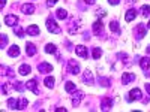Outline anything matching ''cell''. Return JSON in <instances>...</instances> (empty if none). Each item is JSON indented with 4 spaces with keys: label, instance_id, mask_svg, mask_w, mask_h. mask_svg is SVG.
<instances>
[{
    "label": "cell",
    "instance_id": "60d3db41",
    "mask_svg": "<svg viewBox=\"0 0 150 112\" xmlns=\"http://www.w3.org/2000/svg\"><path fill=\"white\" fill-rule=\"evenodd\" d=\"M0 5H2V8L6 5V0H0Z\"/></svg>",
    "mask_w": 150,
    "mask_h": 112
},
{
    "label": "cell",
    "instance_id": "e575fe53",
    "mask_svg": "<svg viewBox=\"0 0 150 112\" xmlns=\"http://www.w3.org/2000/svg\"><path fill=\"white\" fill-rule=\"evenodd\" d=\"M96 15H98V18H99V20H101L102 17H105V15H107V12H104L102 9H99V10H98V14H96Z\"/></svg>",
    "mask_w": 150,
    "mask_h": 112
},
{
    "label": "cell",
    "instance_id": "30bf717a",
    "mask_svg": "<svg viewBox=\"0 0 150 112\" xmlns=\"http://www.w3.org/2000/svg\"><path fill=\"white\" fill-rule=\"evenodd\" d=\"M26 87H27V90L33 91L35 94H39V90H38V84H36V79H30L26 82Z\"/></svg>",
    "mask_w": 150,
    "mask_h": 112
},
{
    "label": "cell",
    "instance_id": "9a60e30c",
    "mask_svg": "<svg viewBox=\"0 0 150 112\" xmlns=\"http://www.w3.org/2000/svg\"><path fill=\"white\" fill-rule=\"evenodd\" d=\"M137 14H138V12H137L135 9H129L126 14H125V20H126L128 22H131V21H134L137 18Z\"/></svg>",
    "mask_w": 150,
    "mask_h": 112
},
{
    "label": "cell",
    "instance_id": "f1b7e54d",
    "mask_svg": "<svg viewBox=\"0 0 150 112\" xmlns=\"http://www.w3.org/2000/svg\"><path fill=\"white\" fill-rule=\"evenodd\" d=\"M65 88H66V91H68V93H74L75 90H77V88H75V84H74V82H71V81H68V82H66Z\"/></svg>",
    "mask_w": 150,
    "mask_h": 112
},
{
    "label": "cell",
    "instance_id": "f546056e",
    "mask_svg": "<svg viewBox=\"0 0 150 112\" xmlns=\"http://www.w3.org/2000/svg\"><path fill=\"white\" fill-rule=\"evenodd\" d=\"M14 33H15L18 37H24V30H23V27H20V26H15V27H14Z\"/></svg>",
    "mask_w": 150,
    "mask_h": 112
},
{
    "label": "cell",
    "instance_id": "44dd1931",
    "mask_svg": "<svg viewBox=\"0 0 150 112\" xmlns=\"http://www.w3.org/2000/svg\"><path fill=\"white\" fill-rule=\"evenodd\" d=\"M44 51H45L47 54H56L57 48H56V45H54V43H48V45H45Z\"/></svg>",
    "mask_w": 150,
    "mask_h": 112
},
{
    "label": "cell",
    "instance_id": "6da1fadb",
    "mask_svg": "<svg viewBox=\"0 0 150 112\" xmlns=\"http://www.w3.org/2000/svg\"><path fill=\"white\" fill-rule=\"evenodd\" d=\"M141 90L140 88H134V90H131L129 91V94L126 96V102H135V100H141Z\"/></svg>",
    "mask_w": 150,
    "mask_h": 112
},
{
    "label": "cell",
    "instance_id": "74e56055",
    "mask_svg": "<svg viewBox=\"0 0 150 112\" xmlns=\"http://www.w3.org/2000/svg\"><path fill=\"white\" fill-rule=\"evenodd\" d=\"M56 111H59V112H68L66 108H56Z\"/></svg>",
    "mask_w": 150,
    "mask_h": 112
},
{
    "label": "cell",
    "instance_id": "7c38bea8",
    "mask_svg": "<svg viewBox=\"0 0 150 112\" xmlns=\"http://www.w3.org/2000/svg\"><path fill=\"white\" fill-rule=\"evenodd\" d=\"M38 70H39L41 73H50V72H53V66L50 63H41L39 66H38Z\"/></svg>",
    "mask_w": 150,
    "mask_h": 112
},
{
    "label": "cell",
    "instance_id": "83f0119b",
    "mask_svg": "<svg viewBox=\"0 0 150 112\" xmlns=\"http://www.w3.org/2000/svg\"><path fill=\"white\" fill-rule=\"evenodd\" d=\"M57 18L59 20H66V17H68V12L65 10V9H57Z\"/></svg>",
    "mask_w": 150,
    "mask_h": 112
},
{
    "label": "cell",
    "instance_id": "4fadbf2b",
    "mask_svg": "<svg viewBox=\"0 0 150 112\" xmlns=\"http://www.w3.org/2000/svg\"><path fill=\"white\" fill-rule=\"evenodd\" d=\"M83 81H84L87 85H92V84H93V75H92V72H90V70H84Z\"/></svg>",
    "mask_w": 150,
    "mask_h": 112
},
{
    "label": "cell",
    "instance_id": "4316f807",
    "mask_svg": "<svg viewBox=\"0 0 150 112\" xmlns=\"http://www.w3.org/2000/svg\"><path fill=\"white\" fill-rule=\"evenodd\" d=\"M54 82H56V79H54L53 76H48V78H45V81H44V84L48 87V88H53V87H54Z\"/></svg>",
    "mask_w": 150,
    "mask_h": 112
},
{
    "label": "cell",
    "instance_id": "4dcf8cb0",
    "mask_svg": "<svg viewBox=\"0 0 150 112\" xmlns=\"http://www.w3.org/2000/svg\"><path fill=\"white\" fill-rule=\"evenodd\" d=\"M14 88H15L17 91L23 93V91H24V88H27V87H24V85H23V82H15V84H14Z\"/></svg>",
    "mask_w": 150,
    "mask_h": 112
},
{
    "label": "cell",
    "instance_id": "ffe728a7",
    "mask_svg": "<svg viewBox=\"0 0 150 112\" xmlns=\"http://www.w3.org/2000/svg\"><path fill=\"white\" fill-rule=\"evenodd\" d=\"M30 72H32V69H30L29 64H21L20 69H18V73H20V75H29Z\"/></svg>",
    "mask_w": 150,
    "mask_h": 112
},
{
    "label": "cell",
    "instance_id": "5b68a950",
    "mask_svg": "<svg viewBox=\"0 0 150 112\" xmlns=\"http://www.w3.org/2000/svg\"><path fill=\"white\" fill-rule=\"evenodd\" d=\"M112 103H114V100H112L111 97H105L101 100V109L102 111H110L112 108Z\"/></svg>",
    "mask_w": 150,
    "mask_h": 112
},
{
    "label": "cell",
    "instance_id": "cb8c5ba5",
    "mask_svg": "<svg viewBox=\"0 0 150 112\" xmlns=\"http://www.w3.org/2000/svg\"><path fill=\"white\" fill-rule=\"evenodd\" d=\"M110 29H111V32H114V33H120L119 21H111V22H110Z\"/></svg>",
    "mask_w": 150,
    "mask_h": 112
},
{
    "label": "cell",
    "instance_id": "d4e9b609",
    "mask_svg": "<svg viewBox=\"0 0 150 112\" xmlns=\"http://www.w3.org/2000/svg\"><path fill=\"white\" fill-rule=\"evenodd\" d=\"M8 106L11 108V109H18V99H9L8 100Z\"/></svg>",
    "mask_w": 150,
    "mask_h": 112
},
{
    "label": "cell",
    "instance_id": "8fae6325",
    "mask_svg": "<svg viewBox=\"0 0 150 112\" xmlns=\"http://www.w3.org/2000/svg\"><path fill=\"white\" fill-rule=\"evenodd\" d=\"M21 12H24L26 15L33 14V12H35V5H33V3H24V5L21 6Z\"/></svg>",
    "mask_w": 150,
    "mask_h": 112
},
{
    "label": "cell",
    "instance_id": "52a82bcc",
    "mask_svg": "<svg viewBox=\"0 0 150 112\" xmlns=\"http://www.w3.org/2000/svg\"><path fill=\"white\" fill-rule=\"evenodd\" d=\"M75 52H77L78 57H81V58H84V60L89 57V54H87V48H86L84 45H77V46H75Z\"/></svg>",
    "mask_w": 150,
    "mask_h": 112
},
{
    "label": "cell",
    "instance_id": "7402d4cb",
    "mask_svg": "<svg viewBox=\"0 0 150 112\" xmlns=\"http://www.w3.org/2000/svg\"><path fill=\"white\" fill-rule=\"evenodd\" d=\"M101 55H102V49L101 48H93L92 49V57L95 58V60H99V58H101Z\"/></svg>",
    "mask_w": 150,
    "mask_h": 112
},
{
    "label": "cell",
    "instance_id": "277c9868",
    "mask_svg": "<svg viewBox=\"0 0 150 112\" xmlns=\"http://www.w3.org/2000/svg\"><path fill=\"white\" fill-rule=\"evenodd\" d=\"M5 22H6V26H9V27H15L17 24H18V17L9 14V15L5 17Z\"/></svg>",
    "mask_w": 150,
    "mask_h": 112
},
{
    "label": "cell",
    "instance_id": "1f68e13d",
    "mask_svg": "<svg viewBox=\"0 0 150 112\" xmlns=\"http://www.w3.org/2000/svg\"><path fill=\"white\" fill-rule=\"evenodd\" d=\"M99 84H101L102 87H110V78L101 76V78H99Z\"/></svg>",
    "mask_w": 150,
    "mask_h": 112
},
{
    "label": "cell",
    "instance_id": "e0dca14e",
    "mask_svg": "<svg viewBox=\"0 0 150 112\" xmlns=\"http://www.w3.org/2000/svg\"><path fill=\"white\" fill-rule=\"evenodd\" d=\"M8 54H9V57H18V55H20V46H18V45H12V46L9 48Z\"/></svg>",
    "mask_w": 150,
    "mask_h": 112
},
{
    "label": "cell",
    "instance_id": "9c48e42d",
    "mask_svg": "<svg viewBox=\"0 0 150 112\" xmlns=\"http://www.w3.org/2000/svg\"><path fill=\"white\" fill-rule=\"evenodd\" d=\"M146 32H147V29L143 26V24L137 26V29H135V36H137V39H143V37L146 36Z\"/></svg>",
    "mask_w": 150,
    "mask_h": 112
},
{
    "label": "cell",
    "instance_id": "8992f818",
    "mask_svg": "<svg viewBox=\"0 0 150 112\" xmlns=\"http://www.w3.org/2000/svg\"><path fill=\"white\" fill-rule=\"evenodd\" d=\"M102 30H104V24H102L101 20L98 18V21L93 22V33L96 36H102Z\"/></svg>",
    "mask_w": 150,
    "mask_h": 112
},
{
    "label": "cell",
    "instance_id": "ac0fdd59",
    "mask_svg": "<svg viewBox=\"0 0 150 112\" xmlns=\"http://www.w3.org/2000/svg\"><path fill=\"white\" fill-rule=\"evenodd\" d=\"M26 52H27V55H29V57H33V55L36 54V48H35V45H33V43H30V42H27V43H26Z\"/></svg>",
    "mask_w": 150,
    "mask_h": 112
},
{
    "label": "cell",
    "instance_id": "5bb4252c",
    "mask_svg": "<svg viewBox=\"0 0 150 112\" xmlns=\"http://www.w3.org/2000/svg\"><path fill=\"white\" fill-rule=\"evenodd\" d=\"M135 79V75L134 73H128V72H125L123 73V76H122V84H129V82H132Z\"/></svg>",
    "mask_w": 150,
    "mask_h": 112
},
{
    "label": "cell",
    "instance_id": "7a4b0ae2",
    "mask_svg": "<svg viewBox=\"0 0 150 112\" xmlns=\"http://www.w3.org/2000/svg\"><path fill=\"white\" fill-rule=\"evenodd\" d=\"M47 29H48V32H51V33H54V34H59L62 30H60V27L57 26V22L53 20V18H48L47 20Z\"/></svg>",
    "mask_w": 150,
    "mask_h": 112
},
{
    "label": "cell",
    "instance_id": "d590c367",
    "mask_svg": "<svg viewBox=\"0 0 150 112\" xmlns=\"http://www.w3.org/2000/svg\"><path fill=\"white\" fill-rule=\"evenodd\" d=\"M56 2H57V0H48V2H47V6H48V8H53V6L56 5Z\"/></svg>",
    "mask_w": 150,
    "mask_h": 112
},
{
    "label": "cell",
    "instance_id": "484cf974",
    "mask_svg": "<svg viewBox=\"0 0 150 112\" xmlns=\"http://www.w3.org/2000/svg\"><path fill=\"white\" fill-rule=\"evenodd\" d=\"M80 26H81V24H80L78 21H75V22H74V26H72V27H69V33H71V34L78 33V32H80Z\"/></svg>",
    "mask_w": 150,
    "mask_h": 112
},
{
    "label": "cell",
    "instance_id": "2e32d148",
    "mask_svg": "<svg viewBox=\"0 0 150 112\" xmlns=\"http://www.w3.org/2000/svg\"><path fill=\"white\" fill-rule=\"evenodd\" d=\"M140 66H141V69L143 70H149L150 69V57H143L141 60H140Z\"/></svg>",
    "mask_w": 150,
    "mask_h": 112
},
{
    "label": "cell",
    "instance_id": "ba28073f",
    "mask_svg": "<svg viewBox=\"0 0 150 112\" xmlns=\"http://www.w3.org/2000/svg\"><path fill=\"white\" fill-rule=\"evenodd\" d=\"M74 99H72V106L74 108H77L78 105H80V102L83 100V93L81 91H77V90H75L74 91V96H72Z\"/></svg>",
    "mask_w": 150,
    "mask_h": 112
},
{
    "label": "cell",
    "instance_id": "f35d334b",
    "mask_svg": "<svg viewBox=\"0 0 150 112\" xmlns=\"http://www.w3.org/2000/svg\"><path fill=\"white\" fill-rule=\"evenodd\" d=\"M84 2H86L87 5H93V3H95V0H84Z\"/></svg>",
    "mask_w": 150,
    "mask_h": 112
},
{
    "label": "cell",
    "instance_id": "d6a6232c",
    "mask_svg": "<svg viewBox=\"0 0 150 112\" xmlns=\"http://www.w3.org/2000/svg\"><path fill=\"white\" fill-rule=\"evenodd\" d=\"M141 12H143V15H144V17H149V15H150V6H149V5L141 6Z\"/></svg>",
    "mask_w": 150,
    "mask_h": 112
},
{
    "label": "cell",
    "instance_id": "8d00e7d4",
    "mask_svg": "<svg viewBox=\"0 0 150 112\" xmlns=\"http://www.w3.org/2000/svg\"><path fill=\"white\" fill-rule=\"evenodd\" d=\"M108 3L114 6V5H119V3H120V0H108Z\"/></svg>",
    "mask_w": 150,
    "mask_h": 112
},
{
    "label": "cell",
    "instance_id": "836d02e7",
    "mask_svg": "<svg viewBox=\"0 0 150 112\" xmlns=\"http://www.w3.org/2000/svg\"><path fill=\"white\" fill-rule=\"evenodd\" d=\"M6 45H8V36L3 33L2 34V42H0V48H6Z\"/></svg>",
    "mask_w": 150,
    "mask_h": 112
},
{
    "label": "cell",
    "instance_id": "603a6c76",
    "mask_svg": "<svg viewBox=\"0 0 150 112\" xmlns=\"http://www.w3.org/2000/svg\"><path fill=\"white\" fill-rule=\"evenodd\" d=\"M27 105H29V102H27V99H26V97L18 99V109H20V111L26 109V108H27Z\"/></svg>",
    "mask_w": 150,
    "mask_h": 112
},
{
    "label": "cell",
    "instance_id": "b9f144b4",
    "mask_svg": "<svg viewBox=\"0 0 150 112\" xmlns=\"http://www.w3.org/2000/svg\"><path fill=\"white\" fill-rule=\"evenodd\" d=\"M147 54H149V55H150V45H149V46H147Z\"/></svg>",
    "mask_w": 150,
    "mask_h": 112
},
{
    "label": "cell",
    "instance_id": "7bdbcfd3",
    "mask_svg": "<svg viewBox=\"0 0 150 112\" xmlns=\"http://www.w3.org/2000/svg\"><path fill=\"white\" fill-rule=\"evenodd\" d=\"M147 29H150V21H149V26H147Z\"/></svg>",
    "mask_w": 150,
    "mask_h": 112
},
{
    "label": "cell",
    "instance_id": "d6986e66",
    "mask_svg": "<svg viewBox=\"0 0 150 112\" xmlns=\"http://www.w3.org/2000/svg\"><path fill=\"white\" fill-rule=\"evenodd\" d=\"M39 33H41V32H39V27L35 26V24H33V26H29V27H27V34H29V36H38Z\"/></svg>",
    "mask_w": 150,
    "mask_h": 112
},
{
    "label": "cell",
    "instance_id": "ab89813d",
    "mask_svg": "<svg viewBox=\"0 0 150 112\" xmlns=\"http://www.w3.org/2000/svg\"><path fill=\"white\" fill-rule=\"evenodd\" d=\"M146 90H147V93L150 94V84H146Z\"/></svg>",
    "mask_w": 150,
    "mask_h": 112
},
{
    "label": "cell",
    "instance_id": "3957f363",
    "mask_svg": "<svg viewBox=\"0 0 150 112\" xmlns=\"http://www.w3.org/2000/svg\"><path fill=\"white\" fill-rule=\"evenodd\" d=\"M68 72L72 73V75H78L80 73V64L77 60H69L68 63Z\"/></svg>",
    "mask_w": 150,
    "mask_h": 112
}]
</instances>
